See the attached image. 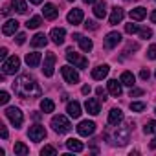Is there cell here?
<instances>
[{
  "label": "cell",
  "mask_w": 156,
  "mask_h": 156,
  "mask_svg": "<svg viewBox=\"0 0 156 156\" xmlns=\"http://www.w3.org/2000/svg\"><path fill=\"white\" fill-rule=\"evenodd\" d=\"M81 92H83V94H85V96H88V94H90V92H92V88H90V85H85V87H83V88H81Z\"/></svg>",
  "instance_id": "cell-46"
},
{
  "label": "cell",
  "mask_w": 156,
  "mask_h": 156,
  "mask_svg": "<svg viewBox=\"0 0 156 156\" xmlns=\"http://www.w3.org/2000/svg\"><path fill=\"white\" fill-rule=\"evenodd\" d=\"M125 31L132 35V33H138V31H140V28H138V24H132V22H130V24H127V26H125Z\"/></svg>",
  "instance_id": "cell-36"
},
{
  "label": "cell",
  "mask_w": 156,
  "mask_h": 156,
  "mask_svg": "<svg viewBox=\"0 0 156 156\" xmlns=\"http://www.w3.org/2000/svg\"><path fill=\"white\" fill-rule=\"evenodd\" d=\"M50 37H51V41L55 44H62L64 37H66V31H64V28H53L51 33H50Z\"/></svg>",
  "instance_id": "cell-19"
},
{
  "label": "cell",
  "mask_w": 156,
  "mask_h": 156,
  "mask_svg": "<svg viewBox=\"0 0 156 156\" xmlns=\"http://www.w3.org/2000/svg\"><path fill=\"white\" fill-rule=\"evenodd\" d=\"M42 15H44V19H48V20H53V19H57V17H59V9H57L53 4H44Z\"/></svg>",
  "instance_id": "cell-18"
},
{
  "label": "cell",
  "mask_w": 156,
  "mask_h": 156,
  "mask_svg": "<svg viewBox=\"0 0 156 156\" xmlns=\"http://www.w3.org/2000/svg\"><path fill=\"white\" fill-rule=\"evenodd\" d=\"M107 75H108V66H107V64L96 66V68L92 70V79H96V81H101L103 77H107Z\"/></svg>",
  "instance_id": "cell-17"
},
{
  "label": "cell",
  "mask_w": 156,
  "mask_h": 156,
  "mask_svg": "<svg viewBox=\"0 0 156 156\" xmlns=\"http://www.w3.org/2000/svg\"><path fill=\"white\" fill-rule=\"evenodd\" d=\"M130 19L132 20H143L145 15H147V8H136V9H130Z\"/></svg>",
  "instance_id": "cell-27"
},
{
  "label": "cell",
  "mask_w": 156,
  "mask_h": 156,
  "mask_svg": "<svg viewBox=\"0 0 156 156\" xmlns=\"http://www.w3.org/2000/svg\"><path fill=\"white\" fill-rule=\"evenodd\" d=\"M19 68H20V59H19L17 55H11L9 59H6V61L2 62V72H4V75H13V73L19 72Z\"/></svg>",
  "instance_id": "cell-4"
},
{
  "label": "cell",
  "mask_w": 156,
  "mask_h": 156,
  "mask_svg": "<svg viewBox=\"0 0 156 156\" xmlns=\"http://www.w3.org/2000/svg\"><path fill=\"white\" fill-rule=\"evenodd\" d=\"M61 73H62L64 81L68 85H77V83H79V73H77L72 66H62L61 68Z\"/></svg>",
  "instance_id": "cell-7"
},
{
  "label": "cell",
  "mask_w": 156,
  "mask_h": 156,
  "mask_svg": "<svg viewBox=\"0 0 156 156\" xmlns=\"http://www.w3.org/2000/svg\"><path fill=\"white\" fill-rule=\"evenodd\" d=\"M13 151H15L17 156H26V154H30V147H26L22 141H17L15 147H13Z\"/></svg>",
  "instance_id": "cell-30"
},
{
  "label": "cell",
  "mask_w": 156,
  "mask_h": 156,
  "mask_svg": "<svg viewBox=\"0 0 156 156\" xmlns=\"http://www.w3.org/2000/svg\"><path fill=\"white\" fill-rule=\"evenodd\" d=\"M66 147L72 151V152H83L85 151V145L77 140V138H70V140H66Z\"/></svg>",
  "instance_id": "cell-21"
},
{
  "label": "cell",
  "mask_w": 156,
  "mask_h": 156,
  "mask_svg": "<svg viewBox=\"0 0 156 156\" xmlns=\"http://www.w3.org/2000/svg\"><path fill=\"white\" fill-rule=\"evenodd\" d=\"M8 101H9V94H8L6 90H4V92H0V103H2V105H6Z\"/></svg>",
  "instance_id": "cell-41"
},
{
  "label": "cell",
  "mask_w": 156,
  "mask_h": 156,
  "mask_svg": "<svg viewBox=\"0 0 156 156\" xmlns=\"http://www.w3.org/2000/svg\"><path fill=\"white\" fill-rule=\"evenodd\" d=\"M66 112H68V116H70V118L77 119V118L81 116V105L77 103V101H70V103H68V107H66Z\"/></svg>",
  "instance_id": "cell-16"
},
{
  "label": "cell",
  "mask_w": 156,
  "mask_h": 156,
  "mask_svg": "<svg viewBox=\"0 0 156 156\" xmlns=\"http://www.w3.org/2000/svg\"><path fill=\"white\" fill-rule=\"evenodd\" d=\"M11 6L15 8V11H17V13H22V15L28 11V6H26L24 0H11Z\"/></svg>",
  "instance_id": "cell-31"
},
{
  "label": "cell",
  "mask_w": 156,
  "mask_h": 156,
  "mask_svg": "<svg viewBox=\"0 0 156 156\" xmlns=\"http://www.w3.org/2000/svg\"><path fill=\"white\" fill-rule=\"evenodd\" d=\"M105 48L107 50H112V48H116L119 42H121V33L119 31H110L107 37H105Z\"/></svg>",
  "instance_id": "cell-11"
},
{
  "label": "cell",
  "mask_w": 156,
  "mask_h": 156,
  "mask_svg": "<svg viewBox=\"0 0 156 156\" xmlns=\"http://www.w3.org/2000/svg\"><path fill=\"white\" fill-rule=\"evenodd\" d=\"M85 28H87V30H92V31H96L99 26H98V22H96V20H85Z\"/></svg>",
  "instance_id": "cell-38"
},
{
  "label": "cell",
  "mask_w": 156,
  "mask_h": 156,
  "mask_svg": "<svg viewBox=\"0 0 156 156\" xmlns=\"http://www.w3.org/2000/svg\"><path fill=\"white\" fill-rule=\"evenodd\" d=\"M99 101H101V99L88 98V99H87V103H85V108H87V112H88V114H92V116H98V114H99V110H101V105H99Z\"/></svg>",
  "instance_id": "cell-12"
},
{
  "label": "cell",
  "mask_w": 156,
  "mask_h": 156,
  "mask_svg": "<svg viewBox=\"0 0 156 156\" xmlns=\"http://www.w3.org/2000/svg\"><path fill=\"white\" fill-rule=\"evenodd\" d=\"M141 94H143L141 88H132V90H130V98H136V96H141Z\"/></svg>",
  "instance_id": "cell-43"
},
{
  "label": "cell",
  "mask_w": 156,
  "mask_h": 156,
  "mask_svg": "<svg viewBox=\"0 0 156 156\" xmlns=\"http://www.w3.org/2000/svg\"><path fill=\"white\" fill-rule=\"evenodd\" d=\"M0 134H2L4 140L8 138V129H6V125H2V123H0Z\"/></svg>",
  "instance_id": "cell-44"
},
{
  "label": "cell",
  "mask_w": 156,
  "mask_h": 156,
  "mask_svg": "<svg viewBox=\"0 0 156 156\" xmlns=\"http://www.w3.org/2000/svg\"><path fill=\"white\" fill-rule=\"evenodd\" d=\"M130 127H132V125H130ZM130 127H119V125H116L114 134H110V132L107 130V132H105V138L110 140V143H116V145L123 147V145H127L129 140H130Z\"/></svg>",
  "instance_id": "cell-2"
},
{
  "label": "cell",
  "mask_w": 156,
  "mask_h": 156,
  "mask_svg": "<svg viewBox=\"0 0 156 156\" xmlns=\"http://www.w3.org/2000/svg\"><path fill=\"white\" fill-rule=\"evenodd\" d=\"M66 59H68L75 68H88V59H85L83 55H79L77 51H73L72 48H68V51H66Z\"/></svg>",
  "instance_id": "cell-5"
},
{
  "label": "cell",
  "mask_w": 156,
  "mask_h": 156,
  "mask_svg": "<svg viewBox=\"0 0 156 156\" xmlns=\"http://www.w3.org/2000/svg\"><path fill=\"white\" fill-rule=\"evenodd\" d=\"M149 147H151V149H156V138H154V140L149 143Z\"/></svg>",
  "instance_id": "cell-49"
},
{
  "label": "cell",
  "mask_w": 156,
  "mask_h": 156,
  "mask_svg": "<svg viewBox=\"0 0 156 156\" xmlns=\"http://www.w3.org/2000/svg\"><path fill=\"white\" fill-rule=\"evenodd\" d=\"M30 2H31V4H41L42 0H30Z\"/></svg>",
  "instance_id": "cell-51"
},
{
  "label": "cell",
  "mask_w": 156,
  "mask_h": 156,
  "mask_svg": "<svg viewBox=\"0 0 156 156\" xmlns=\"http://www.w3.org/2000/svg\"><path fill=\"white\" fill-rule=\"evenodd\" d=\"M28 136H30L31 141H41V140H44V138H46V129H44V125H33V127H30Z\"/></svg>",
  "instance_id": "cell-8"
},
{
  "label": "cell",
  "mask_w": 156,
  "mask_h": 156,
  "mask_svg": "<svg viewBox=\"0 0 156 156\" xmlns=\"http://www.w3.org/2000/svg\"><path fill=\"white\" fill-rule=\"evenodd\" d=\"M140 77H141V79H145V81H147V79H149V77H151V73H149V70H141V72H140Z\"/></svg>",
  "instance_id": "cell-45"
},
{
  "label": "cell",
  "mask_w": 156,
  "mask_h": 156,
  "mask_svg": "<svg viewBox=\"0 0 156 156\" xmlns=\"http://www.w3.org/2000/svg\"><path fill=\"white\" fill-rule=\"evenodd\" d=\"M26 62H28V66H31V68L39 66V62H41V53H39V51L28 53V55H26Z\"/></svg>",
  "instance_id": "cell-26"
},
{
  "label": "cell",
  "mask_w": 156,
  "mask_h": 156,
  "mask_svg": "<svg viewBox=\"0 0 156 156\" xmlns=\"http://www.w3.org/2000/svg\"><path fill=\"white\" fill-rule=\"evenodd\" d=\"M17 30H19V22H17V20H8V22L2 26V33H4V35H15Z\"/></svg>",
  "instance_id": "cell-22"
},
{
  "label": "cell",
  "mask_w": 156,
  "mask_h": 156,
  "mask_svg": "<svg viewBox=\"0 0 156 156\" xmlns=\"http://www.w3.org/2000/svg\"><path fill=\"white\" fill-rule=\"evenodd\" d=\"M83 2H85V4H94L96 0H83Z\"/></svg>",
  "instance_id": "cell-50"
},
{
  "label": "cell",
  "mask_w": 156,
  "mask_h": 156,
  "mask_svg": "<svg viewBox=\"0 0 156 156\" xmlns=\"http://www.w3.org/2000/svg\"><path fill=\"white\" fill-rule=\"evenodd\" d=\"M96 94L99 96V99H103V101L107 99V90H105L103 87H98V88H96Z\"/></svg>",
  "instance_id": "cell-40"
},
{
  "label": "cell",
  "mask_w": 156,
  "mask_h": 156,
  "mask_svg": "<svg viewBox=\"0 0 156 156\" xmlns=\"http://www.w3.org/2000/svg\"><path fill=\"white\" fill-rule=\"evenodd\" d=\"M42 24V19L41 17H31L28 22H26V28H30V30H35V28H39Z\"/></svg>",
  "instance_id": "cell-32"
},
{
  "label": "cell",
  "mask_w": 156,
  "mask_h": 156,
  "mask_svg": "<svg viewBox=\"0 0 156 156\" xmlns=\"http://www.w3.org/2000/svg\"><path fill=\"white\" fill-rule=\"evenodd\" d=\"M51 127H53V130L57 132V134H66V132H70V129H72V123H70V119L66 118V116H53L51 118Z\"/></svg>",
  "instance_id": "cell-3"
},
{
  "label": "cell",
  "mask_w": 156,
  "mask_h": 156,
  "mask_svg": "<svg viewBox=\"0 0 156 156\" xmlns=\"http://www.w3.org/2000/svg\"><path fill=\"white\" fill-rule=\"evenodd\" d=\"M94 15L98 17V19H105L107 17V4L103 2H96V6H94Z\"/></svg>",
  "instance_id": "cell-25"
},
{
  "label": "cell",
  "mask_w": 156,
  "mask_h": 156,
  "mask_svg": "<svg viewBox=\"0 0 156 156\" xmlns=\"http://www.w3.org/2000/svg\"><path fill=\"white\" fill-rule=\"evenodd\" d=\"M121 83V81H119ZM116 79H110L108 83H107V87H108V92L114 96V98H118V96H121V85H119Z\"/></svg>",
  "instance_id": "cell-24"
},
{
  "label": "cell",
  "mask_w": 156,
  "mask_h": 156,
  "mask_svg": "<svg viewBox=\"0 0 156 156\" xmlns=\"http://www.w3.org/2000/svg\"><path fill=\"white\" fill-rule=\"evenodd\" d=\"M119 81H121V85H125V87H132V85H134V81H136V77H134V73H132V72H123Z\"/></svg>",
  "instance_id": "cell-28"
},
{
  "label": "cell",
  "mask_w": 156,
  "mask_h": 156,
  "mask_svg": "<svg viewBox=\"0 0 156 156\" xmlns=\"http://www.w3.org/2000/svg\"><path fill=\"white\" fill-rule=\"evenodd\" d=\"M73 39L79 42V46H81V50H83V51H90V50L94 48L92 41H90V39H87V37H83L81 33H73Z\"/></svg>",
  "instance_id": "cell-14"
},
{
  "label": "cell",
  "mask_w": 156,
  "mask_h": 156,
  "mask_svg": "<svg viewBox=\"0 0 156 156\" xmlns=\"http://www.w3.org/2000/svg\"><path fill=\"white\" fill-rule=\"evenodd\" d=\"M41 154H42V156H44V154H57V149L51 147V145H46V147H42Z\"/></svg>",
  "instance_id": "cell-37"
},
{
  "label": "cell",
  "mask_w": 156,
  "mask_h": 156,
  "mask_svg": "<svg viewBox=\"0 0 156 156\" xmlns=\"http://www.w3.org/2000/svg\"><path fill=\"white\" fill-rule=\"evenodd\" d=\"M6 57H8V50L2 48V50H0V59H4V61H6Z\"/></svg>",
  "instance_id": "cell-47"
},
{
  "label": "cell",
  "mask_w": 156,
  "mask_h": 156,
  "mask_svg": "<svg viewBox=\"0 0 156 156\" xmlns=\"http://www.w3.org/2000/svg\"><path fill=\"white\" fill-rule=\"evenodd\" d=\"M154 112H156V108H154Z\"/></svg>",
  "instance_id": "cell-53"
},
{
  "label": "cell",
  "mask_w": 156,
  "mask_h": 156,
  "mask_svg": "<svg viewBox=\"0 0 156 156\" xmlns=\"http://www.w3.org/2000/svg\"><path fill=\"white\" fill-rule=\"evenodd\" d=\"M66 19H68V22H70V24H73V26H75V24H79V22H83V9L73 8V9L68 13V17H66Z\"/></svg>",
  "instance_id": "cell-15"
},
{
  "label": "cell",
  "mask_w": 156,
  "mask_h": 156,
  "mask_svg": "<svg viewBox=\"0 0 156 156\" xmlns=\"http://www.w3.org/2000/svg\"><path fill=\"white\" fill-rule=\"evenodd\" d=\"M145 103H138V101H134V103H130V110L132 112H141V110H145Z\"/></svg>",
  "instance_id": "cell-35"
},
{
  "label": "cell",
  "mask_w": 156,
  "mask_h": 156,
  "mask_svg": "<svg viewBox=\"0 0 156 156\" xmlns=\"http://www.w3.org/2000/svg\"><path fill=\"white\" fill-rule=\"evenodd\" d=\"M96 132V123L94 121H81L79 125H77V134L79 136H92Z\"/></svg>",
  "instance_id": "cell-10"
},
{
  "label": "cell",
  "mask_w": 156,
  "mask_h": 156,
  "mask_svg": "<svg viewBox=\"0 0 156 156\" xmlns=\"http://www.w3.org/2000/svg\"><path fill=\"white\" fill-rule=\"evenodd\" d=\"M41 110H42L44 114H50V112L55 110V103H53L51 99H42V101H41Z\"/></svg>",
  "instance_id": "cell-29"
},
{
  "label": "cell",
  "mask_w": 156,
  "mask_h": 156,
  "mask_svg": "<svg viewBox=\"0 0 156 156\" xmlns=\"http://www.w3.org/2000/svg\"><path fill=\"white\" fill-rule=\"evenodd\" d=\"M70 2H73V0H70Z\"/></svg>",
  "instance_id": "cell-52"
},
{
  "label": "cell",
  "mask_w": 156,
  "mask_h": 156,
  "mask_svg": "<svg viewBox=\"0 0 156 156\" xmlns=\"http://www.w3.org/2000/svg\"><path fill=\"white\" fill-rule=\"evenodd\" d=\"M138 33H140L141 39H151V37H152V30H151V28H140Z\"/></svg>",
  "instance_id": "cell-34"
},
{
  "label": "cell",
  "mask_w": 156,
  "mask_h": 156,
  "mask_svg": "<svg viewBox=\"0 0 156 156\" xmlns=\"http://www.w3.org/2000/svg\"><path fill=\"white\" fill-rule=\"evenodd\" d=\"M6 118L19 129L20 125H22V121H24V118H22V112L17 108V107H8L6 108Z\"/></svg>",
  "instance_id": "cell-6"
},
{
  "label": "cell",
  "mask_w": 156,
  "mask_h": 156,
  "mask_svg": "<svg viewBox=\"0 0 156 156\" xmlns=\"http://www.w3.org/2000/svg\"><path fill=\"white\" fill-rule=\"evenodd\" d=\"M15 41H17V44H24V42H26V35H24V33H19Z\"/></svg>",
  "instance_id": "cell-42"
},
{
  "label": "cell",
  "mask_w": 156,
  "mask_h": 156,
  "mask_svg": "<svg viewBox=\"0 0 156 156\" xmlns=\"http://www.w3.org/2000/svg\"><path fill=\"white\" fill-rule=\"evenodd\" d=\"M151 22H156V9L151 13Z\"/></svg>",
  "instance_id": "cell-48"
},
{
  "label": "cell",
  "mask_w": 156,
  "mask_h": 156,
  "mask_svg": "<svg viewBox=\"0 0 156 156\" xmlns=\"http://www.w3.org/2000/svg\"><path fill=\"white\" fill-rule=\"evenodd\" d=\"M123 121V112L119 110V108H112L110 110V114H108V125H119Z\"/></svg>",
  "instance_id": "cell-20"
},
{
  "label": "cell",
  "mask_w": 156,
  "mask_h": 156,
  "mask_svg": "<svg viewBox=\"0 0 156 156\" xmlns=\"http://www.w3.org/2000/svg\"><path fill=\"white\" fill-rule=\"evenodd\" d=\"M143 132L145 134H156V121H147L145 123V127H143Z\"/></svg>",
  "instance_id": "cell-33"
},
{
  "label": "cell",
  "mask_w": 156,
  "mask_h": 156,
  "mask_svg": "<svg viewBox=\"0 0 156 156\" xmlns=\"http://www.w3.org/2000/svg\"><path fill=\"white\" fill-rule=\"evenodd\" d=\"M123 15H125V11H123V8H119V6H114L112 8V15H110V26H116V24H119L121 20H123Z\"/></svg>",
  "instance_id": "cell-13"
},
{
  "label": "cell",
  "mask_w": 156,
  "mask_h": 156,
  "mask_svg": "<svg viewBox=\"0 0 156 156\" xmlns=\"http://www.w3.org/2000/svg\"><path fill=\"white\" fill-rule=\"evenodd\" d=\"M13 90H15V94L17 96H20V98H41V94H42V90H41V87H39V83L33 79L31 75H28V73H22V75H19L17 79H15V83H13Z\"/></svg>",
  "instance_id": "cell-1"
},
{
  "label": "cell",
  "mask_w": 156,
  "mask_h": 156,
  "mask_svg": "<svg viewBox=\"0 0 156 156\" xmlns=\"http://www.w3.org/2000/svg\"><path fill=\"white\" fill-rule=\"evenodd\" d=\"M53 66H55V53L53 51H48L46 57H44V68H42V73L46 77H51L53 75Z\"/></svg>",
  "instance_id": "cell-9"
},
{
  "label": "cell",
  "mask_w": 156,
  "mask_h": 156,
  "mask_svg": "<svg viewBox=\"0 0 156 156\" xmlns=\"http://www.w3.org/2000/svg\"><path fill=\"white\" fill-rule=\"evenodd\" d=\"M48 44V37L44 35V33H37L33 39H31V46L33 48H42V46H46Z\"/></svg>",
  "instance_id": "cell-23"
},
{
  "label": "cell",
  "mask_w": 156,
  "mask_h": 156,
  "mask_svg": "<svg viewBox=\"0 0 156 156\" xmlns=\"http://www.w3.org/2000/svg\"><path fill=\"white\" fill-rule=\"evenodd\" d=\"M147 57H149V59H156V44H151V46H149Z\"/></svg>",
  "instance_id": "cell-39"
}]
</instances>
